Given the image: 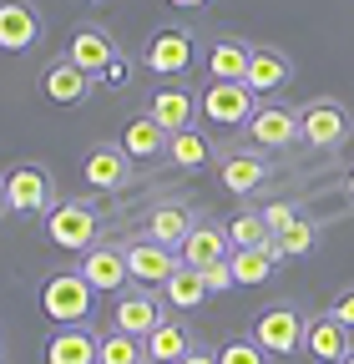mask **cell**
Instances as JSON below:
<instances>
[{"mask_svg": "<svg viewBox=\"0 0 354 364\" xmlns=\"http://www.w3.org/2000/svg\"><path fill=\"white\" fill-rule=\"evenodd\" d=\"M198 112H203V122L218 127V132H238V127H248L253 112H258V91H253L248 81H213L203 97H198Z\"/></svg>", "mask_w": 354, "mask_h": 364, "instance_id": "6da1fadb", "label": "cell"}, {"mask_svg": "<svg viewBox=\"0 0 354 364\" xmlns=\"http://www.w3.org/2000/svg\"><path fill=\"white\" fill-rule=\"evenodd\" d=\"M92 294H97V289L81 279V268H71V273H51V279L41 284V314H46L51 324H86Z\"/></svg>", "mask_w": 354, "mask_h": 364, "instance_id": "7a4b0ae2", "label": "cell"}, {"mask_svg": "<svg viewBox=\"0 0 354 364\" xmlns=\"http://www.w3.org/2000/svg\"><path fill=\"white\" fill-rule=\"evenodd\" d=\"M193 61H198V36H193V26H162V31H152L147 51H142V66L157 71V76H183Z\"/></svg>", "mask_w": 354, "mask_h": 364, "instance_id": "3957f363", "label": "cell"}, {"mask_svg": "<svg viewBox=\"0 0 354 364\" xmlns=\"http://www.w3.org/2000/svg\"><path fill=\"white\" fill-rule=\"evenodd\" d=\"M349 112H344V102H334V97H314V102H304L299 107V132H304V142L309 147H344L349 142Z\"/></svg>", "mask_w": 354, "mask_h": 364, "instance_id": "277c9868", "label": "cell"}, {"mask_svg": "<svg viewBox=\"0 0 354 364\" xmlns=\"http://www.w3.org/2000/svg\"><path fill=\"white\" fill-rule=\"evenodd\" d=\"M6 208L11 213H56V182L46 167L21 162L6 172Z\"/></svg>", "mask_w": 354, "mask_h": 364, "instance_id": "5b68a950", "label": "cell"}, {"mask_svg": "<svg viewBox=\"0 0 354 364\" xmlns=\"http://www.w3.org/2000/svg\"><path fill=\"white\" fill-rule=\"evenodd\" d=\"M97 213L86 203H56V213H46V238L66 253H92L97 248Z\"/></svg>", "mask_w": 354, "mask_h": 364, "instance_id": "8992f818", "label": "cell"}, {"mask_svg": "<svg viewBox=\"0 0 354 364\" xmlns=\"http://www.w3.org/2000/svg\"><path fill=\"white\" fill-rule=\"evenodd\" d=\"M304 329H309V318L294 304H274V309H263L253 318V339L269 349V354H284V359L304 349Z\"/></svg>", "mask_w": 354, "mask_h": 364, "instance_id": "52a82bcc", "label": "cell"}, {"mask_svg": "<svg viewBox=\"0 0 354 364\" xmlns=\"http://www.w3.org/2000/svg\"><path fill=\"white\" fill-rule=\"evenodd\" d=\"M243 132H248V142H253L258 152H279V147H289V142H304V132H299V112H294V107H284V102H263Z\"/></svg>", "mask_w": 354, "mask_h": 364, "instance_id": "ba28073f", "label": "cell"}, {"mask_svg": "<svg viewBox=\"0 0 354 364\" xmlns=\"http://www.w3.org/2000/svg\"><path fill=\"white\" fill-rule=\"evenodd\" d=\"M127 273L137 284H147V289H162L177 268H183V258H172V248H162V243H152V238H132L127 248Z\"/></svg>", "mask_w": 354, "mask_h": 364, "instance_id": "9c48e42d", "label": "cell"}, {"mask_svg": "<svg viewBox=\"0 0 354 364\" xmlns=\"http://www.w3.org/2000/svg\"><path fill=\"white\" fill-rule=\"evenodd\" d=\"M41 97L56 102V107H81L92 97V76H86L71 56H56L46 71H41Z\"/></svg>", "mask_w": 354, "mask_h": 364, "instance_id": "30bf717a", "label": "cell"}, {"mask_svg": "<svg viewBox=\"0 0 354 364\" xmlns=\"http://www.w3.org/2000/svg\"><path fill=\"white\" fill-rule=\"evenodd\" d=\"M198 228V213L183 203V198H167V203H157L152 213H147V233L142 238H152V243H162V248H183V238Z\"/></svg>", "mask_w": 354, "mask_h": 364, "instance_id": "8fae6325", "label": "cell"}, {"mask_svg": "<svg viewBox=\"0 0 354 364\" xmlns=\"http://www.w3.org/2000/svg\"><path fill=\"white\" fill-rule=\"evenodd\" d=\"M218 177H223V188L228 193H238V198H248V193H258L263 182H269V152H228V157H218Z\"/></svg>", "mask_w": 354, "mask_h": 364, "instance_id": "7c38bea8", "label": "cell"}, {"mask_svg": "<svg viewBox=\"0 0 354 364\" xmlns=\"http://www.w3.org/2000/svg\"><path fill=\"white\" fill-rule=\"evenodd\" d=\"M228 253H233L228 223H198L193 233L183 238V248H177V258H183L188 268H208V263H223Z\"/></svg>", "mask_w": 354, "mask_h": 364, "instance_id": "4fadbf2b", "label": "cell"}, {"mask_svg": "<svg viewBox=\"0 0 354 364\" xmlns=\"http://www.w3.org/2000/svg\"><path fill=\"white\" fill-rule=\"evenodd\" d=\"M81 279L92 284L97 294H122V284L132 279L127 273V253L112 243H97L92 253H81Z\"/></svg>", "mask_w": 354, "mask_h": 364, "instance_id": "5bb4252c", "label": "cell"}, {"mask_svg": "<svg viewBox=\"0 0 354 364\" xmlns=\"http://www.w3.org/2000/svg\"><path fill=\"white\" fill-rule=\"evenodd\" d=\"M248 61H253V46L238 41V36H213L208 51H203V66H208L213 81H243Z\"/></svg>", "mask_w": 354, "mask_h": 364, "instance_id": "9a60e30c", "label": "cell"}, {"mask_svg": "<svg viewBox=\"0 0 354 364\" xmlns=\"http://www.w3.org/2000/svg\"><path fill=\"white\" fill-rule=\"evenodd\" d=\"M304 349L319 364H344L349 359V329L334 314H319V318H309V329H304Z\"/></svg>", "mask_w": 354, "mask_h": 364, "instance_id": "2e32d148", "label": "cell"}, {"mask_svg": "<svg viewBox=\"0 0 354 364\" xmlns=\"http://www.w3.org/2000/svg\"><path fill=\"white\" fill-rule=\"evenodd\" d=\"M102 359V339L86 324H61L46 344V364H97Z\"/></svg>", "mask_w": 354, "mask_h": 364, "instance_id": "e0dca14e", "label": "cell"}, {"mask_svg": "<svg viewBox=\"0 0 354 364\" xmlns=\"http://www.w3.org/2000/svg\"><path fill=\"white\" fill-rule=\"evenodd\" d=\"M66 56H71L86 76H102V71H107L122 51H117V41H112L102 26H81V31L71 36V46H66Z\"/></svg>", "mask_w": 354, "mask_h": 364, "instance_id": "ac0fdd59", "label": "cell"}, {"mask_svg": "<svg viewBox=\"0 0 354 364\" xmlns=\"http://www.w3.org/2000/svg\"><path fill=\"white\" fill-rule=\"evenodd\" d=\"M157 324H162V299H152V294H142V289L122 294V304H117V314H112V329H117V334L147 339Z\"/></svg>", "mask_w": 354, "mask_h": 364, "instance_id": "d6986e66", "label": "cell"}, {"mask_svg": "<svg viewBox=\"0 0 354 364\" xmlns=\"http://www.w3.org/2000/svg\"><path fill=\"white\" fill-rule=\"evenodd\" d=\"M41 36V16L26 0H0V51H31Z\"/></svg>", "mask_w": 354, "mask_h": 364, "instance_id": "ffe728a7", "label": "cell"}, {"mask_svg": "<svg viewBox=\"0 0 354 364\" xmlns=\"http://www.w3.org/2000/svg\"><path fill=\"white\" fill-rule=\"evenodd\" d=\"M258 97H269V91H284L294 81V61L274 46H253V61H248V76H243Z\"/></svg>", "mask_w": 354, "mask_h": 364, "instance_id": "44dd1931", "label": "cell"}, {"mask_svg": "<svg viewBox=\"0 0 354 364\" xmlns=\"http://www.w3.org/2000/svg\"><path fill=\"white\" fill-rule=\"evenodd\" d=\"M167 142H172V132H167L157 117H132V122L122 127V152H127L132 162H147V157L167 152Z\"/></svg>", "mask_w": 354, "mask_h": 364, "instance_id": "7402d4cb", "label": "cell"}, {"mask_svg": "<svg viewBox=\"0 0 354 364\" xmlns=\"http://www.w3.org/2000/svg\"><path fill=\"white\" fill-rule=\"evenodd\" d=\"M193 354V329L183 318H162V324L147 334V364H177Z\"/></svg>", "mask_w": 354, "mask_h": 364, "instance_id": "603a6c76", "label": "cell"}, {"mask_svg": "<svg viewBox=\"0 0 354 364\" xmlns=\"http://www.w3.org/2000/svg\"><path fill=\"white\" fill-rule=\"evenodd\" d=\"M127 172H132V157H127L122 147H92V152H86V162H81V177L92 182V188H102V193L122 188Z\"/></svg>", "mask_w": 354, "mask_h": 364, "instance_id": "cb8c5ba5", "label": "cell"}, {"mask_svg": "<svg viewBox=\"0 0 354 364\" xmlns=\"http://www.w3.org/2000/svg\"><path fill=\"white\" fill-rule=\"evenodd\" d=\"M147 117H157L167 132H188L198 122V97H188L183 86H162L157 97H152V112Z\"/></svg>", "mask_w": 354, "mask_h": 364, "instance_id": "d4e9b609", "label": "cell"}, {"mask_svg": "<svg viewBox=\"0 0 354 364\" xmlns=\"http://www.w3.org/2000/svg\"><path fill=\"white\" fill-rule=\"evenodd\" d=\"M279 258H284V253H279V243H274V248H233V253H228L233 279H238L243 289L269 284V273H274V263H279Z\"/></svg>", "mask_w": 354, "mask_h": 364, "instance_id": "484cf974", "label": "cell"}, {"mask_svg": "<svg viewBox=\"0 0 354 364\" xmlns=\"http://www.w3.org/2000/svg\"><path fill=\"white\" fill-rule=\"evenodd\" d=\"M203 294H208V284H203V268H177L172 279L162 284V299L172 304V309H198L203 304Z\"/></svg>", "mask_w": 354, "mask_h": 364, "instance_id": "4316f807", "label": "cell"}, {"mask_svg": "<svg viewBox=\"0 0 354 364\" xmlns=\"http://www.w3.org/2000/svg\"><path fill=\"white\" fill-rule=\"evenodd\" d=\"M167 157H172L177 167H203V162L213 157V142H208V136H203L198 127H188V132H172Z\"/></svg>", "mask_w": 354, "mask_h": 364, "instance_id": "83f0119b", "label": "cell"}, {"mask_svg": "<svg viewBox=\"0 0 354 364\" xmlns=\"http://www.w3.org/2000/svg\"><path fill=\"white\" fill-rule=\"evenodd\" d=\"M228 238L233 248H274V228L263 223V213H238L228 223Z\"/></svg>", "mask_w": 354, "mask_h": 364, "instance_id": "f1b7e54d", "label": "cell"}, {"mask_svg": "<svg viewBox=\"0 0 354 364\" xmlns=\"http://www.w3.org/2000/svg\"><path fill=\"white\" fill-rule=\"evenodd\" d=\"M97 364H147V339H137V334H107L102 339V359Z\"/></svg>", "mask_w": 354, "mask_h": 364, "instance_id": "f546056e", "label": "cell"}, {"mask_svg": "<svg viewBox=\"0 0 354 364\" xmlns=\"http://www.w3.org/2000/svg\"><path fill=\"white\" fill-rule=\"evenodd\" d=\"M274 243H279V253H284V258H304V253H314V223H309V218H294Z\"/></svg>", "mask_w": 354, "mask_h": 364, "instance_id": "4dcf8cb0", "label": "cell"}, {"mask_svg": "<svg viewBox=\"0 0 354 364\" xmlns=\"http://www.w3.org/2000/svg\"><path fill=\"white\" fill-rule=\"evenodd\" d=\"M218 364H269V349H263L253 334L248 339L238 334V339H228L223 349H218Z\"/></svg>", "mask_w": 354, "mask_h": 364, "instance_id": "1f68e13d", "label": "cell"}, {"mask_svg": "<svg viewBox=\"0 0 354 364\" xmlns=\"http://www.w3.org/2000/svg\"><path fill=\"white\" fill-rule=\"evenodd\" d=\"M203 284H208V294H223V289H233L238 279H233V263L223 258V263H208L203 268Z\"/></svg>", "mask_w": 354, "mask_h": 364, "instance_id": "d6a6232c", "label": "cell"}, {"mask_svg": "<svg viewBox=\"0 0 354 364\" xmlns=\"http://www.w3.org/2000/svg\"><path fill=\"white\" fill-rule=\"evenodd\" d=\"M132 76H137V61H132V56H117V61L102 71V81H107V86H122V91L132 86Z\"/></svg>", "mask_w": 354, "mask_h": 364, "instance_id": "836d02e7", "label": "cell"}, {"mask_svg": "<svg viewBox=\"0 0 354 364\" xmlns=\"http://www.w3.org/2000/svg\"><path fill=\"white\" fill-rule=\"evenodd\" d=\"M258 213H263V223H269V228H274V238H279V233H284V228H289V223L299 218V213H294L289 203H269V208H258Z\"/></svg>", "mask_w": 354, "mask_h": 364, "instance_id": "e575fe53", "label": "cell"}, {"mask_svg": "<svg viewBox=\"0 0 354 364\" xmlns=\"http://www.w3.org/2000/svg\"><path fill=\"white\" fill-rule=\"evenodd\" d=\"M329 314L339 318L344 329H354V289H339V294H334V304H329Z\"/></svg>", "mask_w": 354, "mask_h": 364, "instance_id": "d590c367", "label": "cell"}, {"mask_svg": "<svg viewBox=\"0 0 354 364\" xmlns=\"http://www.w3.org/2000/svg\"><path fill=\"white\" fill-rule=\"evenodd\" d=\"M177 364H218V354H208V349H193L188 359H177Z\"/></svg>", "mask_w": 354, "mask_h": 364, "instance_id": "8d00e7d4", "label": "cell"}, {"mask_svg": "<svg viewBox=\"0 0 354 364\" xmlns=\"http://www.w3.org/2000/svg\"><path fill=\"white\" fill-rule=\"evenodd\" d=\"M167 6H172V11H203L208 0H167Z\"/></svg>", "mask_w": 354, "mask_h": 364, "instance_id": "74e56055", "label": "cell"}, {"mask_svg": "<svg viewBox=\"0 0 354 364\" xmlns=\"http://www.w3.org/2000/svg\"><path fill=\"white\" fill-rule=\"evenodd\" d=\"M0 208H6V182H0Z\"/></svg>", "mask_w": 354, "mask_h": 364, "instance_id": "f35d334b", "label": "cell"}, {"mask_svg": "<svg viewBox=\"0 0 354 364\" xmlns=\"http://www.w3.org/2000/svg\"><path fill=\"white\" fill-rule=\"evenodd\" d=\"M349 198H354V172H349Z\"/></svg>", "mask_w": 354, "mask_h": 364, "instance_id": "ab89813d", "label": "cell"}, {"mask_svg": "<svg viewBox=\"0 0 354 364\" xmlns=\"http://www.w3.org/2000/svg\"><path fill=\"white\" fill-rule=\"evenodd\" d=\"M344 364H354V349H349V359H344Z\"/></svg>", "mask_w": 354, "mask_h": 364, "instance_id": "60d3db41", "label": "cell"}, {"mask_svg": "<svg viewBox=\"0 0 354 364\" xmlns=\"http://www.w3.org/2000/svg\"><path fill=\"white\" fill-rule=\"evenodd\" d=\"M81 6H97V0H81Z\"/></svg>", "mask_w": 354, "mask_h": 364, "instance_id": "b9f144b4", "label": "cell"}]
</instances>
